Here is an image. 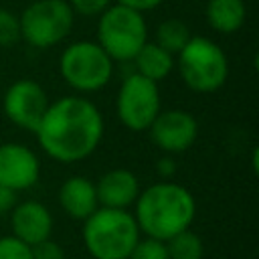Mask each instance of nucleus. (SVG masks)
Instances as JSON below:
<instances>
[{"label":"nucleus","mask_w":259,"mask_h":259,"mask_svg":"<svg viewBox=\"0 0 259 259\" xmlns=\"http://www.w3.org/2000/svg\"><path fill=\"white\" fill-rule=\"evenodd\" d=\"M113 0H69V6L75 14L81 16H99L107 6H111Z\"/></svg>","instance_id":"nucleus-23"},{"label":"nucleus","mask_w":259,"mask_h":259,"mask_svg":"<svg viewBox=\"0 0 259 259\" xmlns=\"http://www.w3.org/2000/svg\"><path fill=\"white\" fill-rule=\"evenodd\" d=\"M190 30H188V26L182 22V20H178V18H168V20H164V22H160L158 24V28H156V45L158 47H162L164 51H168L170 55H178L182 49H184V45L190 40Z\"/></svg>","instance_id":"nucleus-17"},{"label":"nucleus","mask_w":259,"mask_h":259,"mask_svg":"<svg viewBox=\"0 0 259 259\" xmlns=\"http://www.w3.org/2000/svg\"><path fill=\"white\" fill-rule=\"evenodd\" d=\"M95 192L99 206L127 210L140 194V180L132 170L113 168L101 174L95 182Z\"/></svg>","instance_id":"nucleus-13"},{"label":"nucleus","mask_w":259,"mask_h":259,"mask_svg":"<svg viewBox=\"0 0 259 259\" xmlns=\"http://www.w3.org/2000/svg\"><path fill=\"white\" fill-rule=\"evenodd\" d=\"M49 103L51 101H49L47 91L42 89V85H38L32 79L14 81L6 89L4 99H2V107H4L6 117L14 125L28 130L32 134L38 127Z\"/></svg>","instance_id":"nucleus-9"},{"label":"nucleus","mask_w":259,"mask_h":259,"mask_svg":"<svg viewBox=\"0 0 259 259\" xmlns=\"http://www.w3.org/2000/svg\"><path fill=\"white\" fill-rule=\"evenodd\" d=\"M38 176L40 162L28 146L16 142L0 144V184L20 192L34 186Z\"/></svg>","instance_id":"nucleus-11"},{"label":"nucleus","mask_w":259,"mask_h":259,"mask_svg":"<svg viewBox=\"0 0 259 259\" xmlns=\"http://www.w3.org/2000/svg\"><path fill=\"white\" fill-rule=\"evenodd\" d=\"M103 130V115L93 101L67 95L49 103L34 136L49 158L61 164H73L89 158L97 150Z\"/></svg>","instance_id":"nucleus-1"},{"label":"nucleus","mask_w":259,"mask_h":259,"mask_svg":"<svg viewBox=\"0 0 259 259\" xmlns=\"http://www.w3.org/2000/svg\"><path fill=\"white\" fill-rule=\"evenodd\" d=\"M75 12L65 0H36L18 16L20 38L34 49L59 45L73 28Z\"/></svg>","instance_id":"nucleus-7"},{"label":"nucleus","mask_w":259,"mask_h":259,"mask_svg":"<svg viewBox=\"0 0 259 259\" xmlns=\"http://www.w3.org/2000/svg\"><path fill=\"white\" fill-rule=\"evenodd\" d=\"M156 172L162 176V178H172L174 176V172H176V162L170 158V156H164V158H160L158 162H156Z\"/></svg>","instance_id":"nucleus-26"},{"label":"nucleus","mask_w":259,"mask_h":259,"mask_svg":"<svg viewBox=\"0 0 259 259\" xmlns=\"http://www.w3.org/2000/svg\"><path fill=\"white\" fill-rule=\"evenodd\" d=\"M59 204L71 219L85 221L99 206L95 182L85 176L67 178L59 188Z\"/></svg>","instance_id":"nucleus-14"},{"label":"nucleus","mask_w":259,"mask_h":259,"mask_svg":"<svg viewBox=\"0 0 259 259\" xmlns=\"http://www.w3.org/2000/svg\"><path fill=\"white\" fill-rule=\"evenodd\" d=\"M136 63V73L160 83L162 79H166L172 69L176 67V57L170 55L168 51H164L162 47H158L156 42H146L138 55L132 59Z\"/></svg>","instance_id":"nucleus-15"},{"label":"nucleus","mask_w":259,"mask_h":259,"mask_svg":"<svg viewBox=\"0 0 259 259\" xmlns=\"http://www.w3.org/2000/svg\"><path fill=\"white\" fill-rule=\"evenodd\" d=\"M146 42L148 24L142 12L113 2L99 14L97 45L111 61H132Z\"/></svg>","instance_id":"nucleus-5"},{"label":"nucleus","mask_w":259,"mask_h":259,"mask_svg":"<svg viewBox=\"0 0 259 259\" xmlns=\"http://www.w3.org/2000/svg\"><path fill=\"white\" fill-rule=\"evenodd\" d=\"M10 229H12V237L32 247L51 237L53 214L38 200L16 202L14 208L10 210Z\"/></svg>","instance_id":"nucleus-12"},{"label":"nucleus","mask_w":259,"mask_h":259,"mask_svg":"<svg viewBox=\"0 0 259 259\" xmlns=\"http://www.w3.org/2000/svg\"><path fill=\"white\" fill-rule=\"evenodd\" d=\"M16 194L18 192H14L8 186L0 184V214H6V212H10L14 208V204L18 202L16 200Z\"/></svg>","instance_id":"nucleus-25"},{"label":"nucleus","mask_w":259,"mask_h":259,"mask_svg":"<svg viewBox=\"0 0 259 259\" xmlns=\"http://www.w3.org/2000/svg\"><path fill=\"white\" fill-rule=\"evenodd\" d=\"M140 235L130 210L97 206L83 221V245L93 259H127Z\"/></svg>","instance_id":"nucleus-3"},{"label":"nucleus","mask_w":259,"mask_h":259,"mask_svg":"<svg viewBox=\"0 0 259 259\" xmlns=\"http://www.w3.org/2000/svg\"><path fill=\"white\" fill-rule=\"evenodd\" d=\"M247 16L243 0H208L206 4V22L210 28L223 34L237 32Z\"/></svg>","instance_id":"nucleus-16"},{"label":"nucleus","mask_w":259,"mask_h":259,"mask_svg":"<svg viewBox=\"0 0 259 259\" xmlns=\"http://www.w3.org/2000/svg\"><path fill=\"white\" fill-rule=\"evenodd\" d=\"M164 0H115V4H121V6H127L132 10H138V12H148V10H154L162 4Z\"/></svg>","instance_id":"nucleus-24"},{"label":"nucleus","mask_w":259,"mask_h":259,"mask_svg":"<svg viewBox=\"0 0 259 259\" xmlns=\"http://www.w3.org/2000/svg\"><path fill=\"white\" fill-rule=\"evenodd\" d=\"M0 259H32L30 247L12 235L0 237Z\"/></svg>","instance_id":"nucleus-21"},{"label":"nucleus","mask_w":259,"mask_h":259,"mask_svg":"<svg viewBox=\"0 0 259 259\" xmlns=\"http://www.w3.org/2000/svg\"><path fill=\"white\" fill-rule=\"evenodd\" d=\"M176 59L184 85L196 93H212L227 83L229 59L225 51L206 36H190Z\"/></svg>","instance_id":"nucleus-4"},{"label":"nucleus","mask_w":259,"mask_h":259,"mask_svg":"<svg viewBox=\"0 0 259 259\" xmlns=\"http://www.w3.org/2000/svg\"><path fill=\"white\" fill-rule=\"evenodd\" d=\"M152 142L166 154H180L186 152L196 136H198V121L192 113L184 109H168L160 111L152 125L148 127Z\"/></svg>","instance_id":"nucleus-10"},{"label":"nucleus","mask_w":259,"mask_h":259,"mask_svg":"<svg viewBox=\"0 0 259 259\" xmlns=\"http://www.w3.org/2000/svg\"><path fill=\"white\" fill-rule=\"evenodd\" d=\"M160 89L156 81H150L138 73L127 75L117 91L115 109L119 121L132 132H146L156 115L162 111Z\"/></svg>","instance_id":"nucleus-8"},{"label":"nucleus","mask_w":259,"mask_h":259,"mask_svg":"<svg viewBox=\"0 0 259 259\" xmlns=\"http://www.w3.org/2000/svg\"><path fill=\"white\" fill-rule=\"evenodd\" d=\"M134 206V219L140 233L158 241H168L180 231L190 229L196 217L192 192L172 180H162L140 190Z\"/></svg>","instance_id":"nucleus-2"},{"label":"nucleus","mask_w":259,"mask_h":259,"mask_svg":"<svg viewBox=\"0 0 259 259\" xmlns=\"http://www.w3.org/2000/svg\"><path fill=\"white\" fill-rule=\"evenodd\" d=\"M18 40H20L18 16L6 8H0V49L12 47Z\"/></svg>","instance_id":"nucleus-20"},{"label":"nucleus","mask_w":259,"mask_h":259,"mask_svg":"<svg viewBox=\"0 0 259 259\" xmlns=\"http://www.w3.org/2000/svg\"><path fill=\"white\" fill-rule=\"evenodd\" d=\"M59 71L69 87L81 93H93L111 81L113 61L97 40H77L61 53Z\"/></svg>","instance_id":"nucleus-6"},{"label":"nucleus","mask_w":259,"mask_h":259,"mask_svg":"<svg viewBox=\"0 0 259 259\" xmlns=\"http://www.w3.org/2000/svg\"><path fill=\"white\" fill-rule=\"evenodd\" d=\"M30 255H32V259H65L63 247L57 241H53L51 237L40 241V243H36V245H32L30 247Z\"/></svg>","instance_id":"nucleus-22"},{"label":"nucleus","mask_w":259,"mask_h":259,"mask_svg":"<svg viewBox=\"0 0 259 259\" xmlns=\"http://www.w3.org/2000/svg\"><path fill=\"white\" fill-rule=\"evenodd\" d=\"M127 259H170V257L164 241H158L152 237H146V239L140 237V241L136 243Z\"/></svg>","instance_id":"nucleus-19"},{"label":"nucleus","mask_w":259,"mask_h":259,"mask_svg":"<svg viewBox=\"0 0 259 259\" xmlns=\"http://www.w3.org/2000/svg\"><path fill=\"white\" fill-rule=\"evenodd\" d=\"M164 243L170 259H202L204 255V243L192 229L180 231Z\"/></svg>","instance_id":"nucleus-18"}]
</instances>
